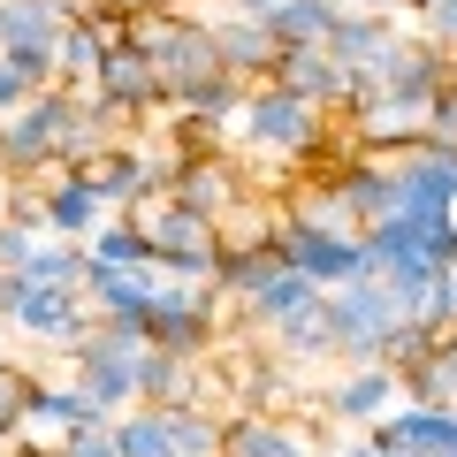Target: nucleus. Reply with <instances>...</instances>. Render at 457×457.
Masks as SVG:
<instances>
[{
  "mask_svg": "<svg viewBox=\"0 0 457 457\" xmlns=\"http://www.w3.org/2000/svg\"><path fill=\"white\" fill-rule=\"evenodd\" d=\"M351 145L359 153H411L435 130V99H404V92H351Z\"/></svg>",
  "mask_w": 457,
  "mask_h": 457,
  "instance_id": "nucleus-7",
  "label": "nucleus"
},
{
  "mask_svg": "<svg viewBox=\"0 0 457 457\" xmlns=\"http://www.w3.org/2000/svg\"><path fill=\"white\" fill-rule=\"evenodd\" d=\"M23 396H31V366H0V450H16L23 435Z\"/></svg>",
  "mask_w": 457,
  "mask_h": 457,
  "instance_id": "nucleus-32",
  "label": "nucleus"
},
{
  "mask_svg": "<svg viewBox=\"0 0 457 457\" xmlns=\"http://www.w3.org/2000/svg\"><path fill=\"white\" fill-rule=\"evenodd\" d=\"M84 176H92V191H99V206H107V213H130V206H145V198H161L168 161H145L137 145L114 137L99 161H84Z\"/></svg>",
  "mask_w": 457,
  "mask_h": 457,
  "instance_id": "nucleus-13",
  "label": "nucleus"
},
{
  "mask_svg": "<svg viewBox=\"0 0 457 457\" xmlns=\"http://www.w3.org/2000/svg\"><path fill=\"white\" fill-rule=\"evenodd\" d=\"M404 396H396V374L389 366H351V374L328 389V420H343V427H374L381 411H396Z\"/></svg>",
  "mask_w": 457,
  "mask_h": 457,
  "instance_id": "nucleus-23",
  "label": "nucleus"
},
{
  "mask_svg": "<svg viewBox=\"0 0 457 457\" xmlns=\"http://www.w3.org/2000/svg\"><path fill=\"white\" fill-rule=\"evenodd\" d=\"M275 8H282V0H228V16H252V23H267Z\"/></svg>",
  "mask_w": 457,
  "mask_h": 457,
  "instance_id": "nucleus-40",
  "label": "nucleus"
},
{
  "mask_svg": "<svg viewBox=\"0 0 457 457\" xmlns=\"http://www.w3.org/2000/svg\"><path fill=\"white\" fill-rule=\"evenodd\" d=\"M275 31L267 23H252V16H213V62H221V77H237L252 92V84H267L275 77Z\"/></svg>",
  "mask_w": 457,
  "mask_h": 457,
  "instance_id": "nucleus-20",
  "label": "nucleus"
},
{
  "mask_svg": "<svg viewBox=\"0 0 457 457\" xmlns=\"http://www.w3.org/2000/svg\"><path fill=\"white\" fill-rule=\"evenodd\" d=\"M137 237H145L153 267L176 282H213V267H221V228H213V213L183 206V198H145V206H130Z\"/></svg>",
  "mask_w": 457,
  "mask_h": 457,
  "instance_id": "nucleus-2",
  "label": "nucleus"
},
{
  "mask_svg": "<svg viewBox=\"0 0 457 457\" xmlns=\"http://www.w3.org/2000/svg\"><path fill=\"white\" fill-rule=\"evenodd\" d=\"M38 252V221H16V213H8V221H0V267H8V275H23V260H31Z\"/></svg>",
  "mask_w": 457,
  "mask_h": 457,
  "instance_id": "nucleus-34",
  "label": "nucleus"
},
{
  "mask_svg": "<svg viewBox=\"0 0 457 457\" xmlns=\"http://www.w3.org/2000/svg\"><path fill=\"white\" fill-rule=\"evenodd\" d=\"M221 305H228V297L213 290V282H176V275H161L153 312H145L137 336H145L153 351H168V359H206L213 336H221Z\"/></svg>",
  "mask_w": 457,
  "mask_h": 457,
  "instance_id": "nucleus-5",
  "label": "nucleus"
},
{
  "mask_svg": "<svg viewBox=\"0 0 457 457\" xmlns=\"http://www.w3.org/2000/svg\"><path fill=\"white\" fill-rule=\"evenodd\" d=\"M366 435L404 442V450H420V457H457V404H396V411H381Z\"/></svg>",
  "mask_w": 457,
  "mask_h": 457,
  "instance_id": "nucleus-21",
  "label": "nucleus"
},
{
  "mask_svg": "<svg viewBox=\"0 0 457 457\" xmlns=\"http://www.w3.org/2000/svg\"><path fill=\"white\" fill-rule=\"evenodd\" d=\"M457 77V54L450 46H435V38H396V54H389V69H381L374 84H359V92H404V99H435L442 84Z\"/></svg>",
  "mask_w": 457,
  "mask_h": 457,
  "instance_id": "nucleus-19",
  "label": "nucleus"
},
{
  "mask_svg": "<svg viewBox=\"0 0 457 457\" xmlns=\"http://www.w3.org/2000/svg\"><path fill=\"white\" fill-rule=\"evenodd\" d=\"M161 191L221 221V213L237 206V198H245V176H237V168L221 161V153H176V161H168V183H161Z\"/></svg>",
  "mask_w": 457,
  "mask_h": 457,
  "instance_id": "nucleus-17",
  "label": "nucleus"
},
{
  "mask_svg": "<svg viewBox=\"0 0 457 457\" xmlns=\"http://www.w3.org/2000/svg\"><path fill=\"white\" fill-rule=\"evenodd\" d=\"M267 84H282L290 99H305V107H320V114L351 107V92H359V84H351V69H343L328 46H282Z\"/></svg>",
  "mask_w": 457,
  "mask_h": 457,
  "instance_id": "nucleus-10",
  "label": "nucleus"
},
{
  "mask_svg": "<svg viewBox=\"0 0 457 457\" xmlns=\"http://www.w3.org/2000/svg\"><path fill=\"white\" fill-rule=\"evenodd\" d=\"M99 62H107V38H99V23L77 8V16L62 23V38H54V84H69V92H92Z\"/></svg>",
  "mask_w": 457,
  "mask_h": 457,
  "instance_id": "nucleus-25",
  "label": "nucleus"
},
{
  "mask_svg": "<svg viewBox=\"0 0 457 457\" xmlns=\"http://www.w3.org/2000/svg\"><path fill=\"white\" fill-rule=\"evenodd\" d=\"M396 16L389 8H343L336 16V31H328V54H336L343 69H351V84H374L381 69H389V54H396Z\"/></svg>",
  "mask_w": 457,
  "mask_h": 457,
  "instance_id": "nucleus-9",
  "label": "nucleus"
},
{
  "mask_svg": "<svg viewBox=\"0 0 457 457\" xmlns=\"http://www.w3.org/2000/svg\"><path fill=\"white\" fill-rule=\"evenodd\" d=\"M84 260L92 267H153V252H145V237H137L130 213H107V221L84 237Z\"/></svg>",
  "mask_w": 457,
  "mask_h": 457,
  "instance_id": "nucleus-28",
  "label": "nucleus"
},
{
  "mask_svg": "<svg viewBox=\"0 0 457 457\" xmlns=\"http://www.w3.org/2000/svg\"><path fill=\"white\" fill-rule=\"evenodd\" d=\"M221 457H312L305 427L275 420V411H221Z\"/></svg>",
  "mask_w": 457,
  "mask_h": 457,
  "instance_id": "nucleus-22",
  "label": "nucleus"
},
{
  "mask_svg": "<svg viewBox=\"0 0 457 457\" xmlns=\"http://www.w3.org/2000/svg\"><path fill=\"white\" fill-rule=\"evenodd\" d=\"M336 457H374V450H366V442H351V450H336Z\"/></svg>",
  "mask_w": 457,
  "mask_h": 457,
  "instance_id": "nucleus-41",
  "label": "nucleus"
},
{
  "mask_svg": "<svg viewBox=\"0 0 457 457\" xmlns=\"http://www.w3.org/2000/svg\"><path fill=\"white\" fill-rule=\"evenodd\" d=\"M107 221V206H99L92 176L84 168H54L46 191H38V237H62V245H84L92 228Z\"/></svg>",
  "mask_w": 457,
  "mask_h": 457,
  "instance_id": "nucleus-14",
  "label": "nucleus"
},
{
  "mask_svg": "<svg viewBox=\"0 0 457 457\" xmlns=\"http://www.w3.org/2000/svg\"><path fill=\"white\" fill-rule=\"evenodd\" d=\"M328 114L290 99L282 84H252L245 107H237V145L245 153H275V161H320Z\"/></svg>",
  "mask_w": 457,
  "mask_h": 457,
  "instance_id": "nucleus-4",
  "label": "nucleus"
},
{
  "mask_svg": "<svg viewBox=\"0 0 457 457\" xmlns=\"http://www.w3.org/2000/svg\"><path fill=\"white\" fill-rule=\"evenodd\" d=\"M396 161V213H457V153L450 145H411Z\"/></svg>",
  "mask_w": 457,
  "mask_h": 457,
  "instance_id": "nucleus-12",
  "label": "nucleus"
},
{
  "mask_svg": "<svg viewBox=\"0 0 457 457\" xmlns=\"http://www.w3.org/2000/svg\"><path fill=\"white\" fill-rule=\"evenodd\" d=\"M84 245H62V237H38V252L23 260V282H54V290H77L84 282Z\"/></svg>",
  "mask_w": 457,
  "mask_h": 457,
  "instance_id": "nucleus-31",
  "label": "nucleus"
},
{
  "mask_svg": "<svg viewBox=\"0 0 457 457\" xmlns=\"http://www.w3.org/2000/svg\"><path fill=\"white\" fill-rule=\"evenodd\" d=\"M435 366H442V389H450V404H457V320L435 336Z\"/></svg>",
  "mask_w": 457,
  "mask_h": 457,
  "instance_id": "nucleus-37",
  "label": "nucleus"
},
{
  "mask_svg": "<svg viewBox=\"0 0 457 457\" xmlns=\"http://www.w3.org/2000/svg\"><path fill=\"white\" fill-rule=\"evenodd\" d=\"M54 457H122L114 420H92V427H77V435H62V442H54Z\"/></svg>",
  "mask_w": 457,
  "mask_h": 457,
  "instance_id": "nucleus-33",
  "label": "nucleus"
},
{
  "mask_svg": "<svg viewBox=\"0 0 457 457\" xmlns=\"http://www.w3.org/2000/svg\"><path fill=\"white\" fill-rule=\"evenodd\" d=\"M84 8H114V16H145V8H176V0H84Z\"/></svg>",
  "mask_w": 457,
  "mask_h": 457,
  "instance_id": "nucleus-39",
  "label": "nucleus"
},
{
  "mask_svg": "<svg viewBox=\"0 0 457 457\" xmlns=\"http://www.w3.org/2000/svg\"><path fill=\"white\" fill-rule=\"evenodd\" d=\"M343 8H374V0H343Z\"/></svg>",
  "mask_w": 457,
  "mask_h": 457,
  "instance_id": "nucleus-42",
  "label": "nucleus"
},
{
  "mask_svg": "<svg viewBox=\"0 0 457 457\" xmlns=\"http://www.w3.org/2000/svg\"><path fill=\"white\" fill-rule=\"evenodd\" d=\"M130 46L153 62L161 107H176L183 92H198L206 77H221V62H213V23L191 16V8H145V16H130Z\"/></svg>",
  "mask_w": 457,
  "mask_h": 457,
  "instance_id": "nucleus-1",
  "label": "nucleus"
},
{
  "mask_svg": "<svg viewBox=\"0 0 457 457\" xmlns=\"http://www.w3.org/2000/svg\"><path fill=\"white\" fill-rule=\"evenodd\" d=\"M92 99L114 114V122H137V114L161 107V84H153V62L137 46H107V62H99L92 77Z\"/></svg>",
  "mask_w": 457,
  "mask_h": 457,
  "instance_id": "nucleus-18",
  "label": "nucleus"
},
{
  "mask_svg": "<svg viewBox=\"0 0 457 457\" xmlns=\"http://www.w3.org/2000/svg\"><path fill=\"white\" fill-rule=\"evenodd\" d=\"M336 16H343V0H282L267 16V31H275V46H328Z\"/></svg>",
  "mask_w": 457,
  "mask_h": 457,
  "instance_id": "nucleus-27",
  "label": "nucleus"
},
{
  "mask_svg": "<svg viewBox=\"0 0 457 457\" xmlns=\"http://www.w3.org/2000/svg\"><path fill=\"white\" fill-rule=\"evenodd\" d=\"M420 38H435V46L457 54V0H427L420 8Z\"/></svg>",
  "mask_w": 457,
  "mask_h": 457,
  "instance_id": "nucleus-35",
  "label": "nucleus"
},
{
  "mask_svg": "<svg viewBox=\"0 0 457 457\" xmlns=\"http://www.w3.org/2000/svg\"><path fill=\"white\" fill-rule=\"evenodd\" d=\"M137 359H145V336H137V328H107V320H92V336H77V343H69L77 389L92 396V404L107 411V420L137 404Z\"/></svg>",
  "mask_w": 457,
  "mask_h": 457,
  "instance_id": "nucleus-6",
  "label": "nucleus"
},
{
  "mask_svg": "<svg viewBox=\"0 0 457 457\" xmlns=\"http://www.w3.org/2000/svg\"><path fill=\"white\" fill-rule=\"evenodd\" d=\"M23 99H31V84H23V77H16V69L0 62V114H16V107H23Z\"/></svg>",
  "mask_w": 457,
  "mask_h": 457,
  "instance_id": "nucleus-38",
  "label": "nucleus"
},
{
  "mask_svg": "<svg viewBox=\"0 0 457 457\" xmlns=\"http://www.w3.org/2000/svg\"><path fill=\"white\" fill-rule=\"evenodd\" d=\"M84 305H92V320L107 328H145L153 312V290H161V267H84Z\"/></svg>",
  "mask_w": 457,
  "mask_h": 457,
  "instance_id": "nucleus-11",
  "label": "nucleus"
},
{
  "mask_svg": "<svg viewBox=\"0 0 457 457\" xmlns=\"http://www.w3.org/2000/svg\"><path fill=\"white\" fill-rule=\"evenodd\" d=\"M374 8H389V0H374Z\"/></svg>",
  "mask_w": 457,
  "mask_h": 457,
  "instance_id": "nucleus-43",
  "label": "nucleus"
},
{
  "mask_svg": "<svg viewBox=\"0 0 457 457\" xmlns=\"http://www.w3.org/2000/svg\"><path fill=\"white\" fill-rule=\"evenodd\" d=\"M176 8H183V0H176Z\"/></svg>",
  "mask_w": 457,
  "mask_h": 457,
  "instance_id": "nucleus-44",
  "label": "nucleus"
},
{
  "mask_svg": "<svg viewBox=\"0 0 457 457\" xmlns=\"http://www.w3.org/2000/svg\"><path fill=\"white\" fill-rule=\"evenodd\" d=\"M328 320H336V359L343 366H381V359H389V343H396V328H404L411 312L396 305L389 282L351 275V282L328 290Z\"/></svg>",
  "mask_w": 457,
  "mask_h": 457,
  "instance_id": "nucleus-3",
  "label": "nucleus"
},
{
  "mask_svg": "<svg viewBox=\"0 0 457 457\" xmlns=\"http://www.w3.org/2000/svg\"><path fill=\"white\" fill-rule=\"evenodd\" d=\"M275 260L297 267L305 282H320V290H336V282L359 275V237H343V228H312V221H290V213H275Z\"/></svg>",
  "mask_w": 457,
  "mask_h": 457,
  "instance_id": "nucleus-8",
  "label": "nucleus"
},
{
  "mask_svg": "<svg viewBox=\"0 0 457 457\" xmlns=\"http://www.w3.org/2000/svg\"><path fill=\"white\" fill-rule=\"evenodd\" d=\"M8 328H23V336H38V343H77V336H92V305H84V290H54V282H23V297H16V312H8Z\"/></svg>",
  "mask_w": 457,
  "mask_h": 457,
  "instance_id": "nucleus-16",
  "label": "nucleus"
},
{
  "mask_svg": "<svg viewBox=\"0 0 457 457\" xmlns=\"http://www.w3.org/2000/svg\"><path fill=\"white\" fill-rule=\"evenodd\" d=\"M275 343H282V359H290V366H312V359H336V320H328V290L312 297V305H297L290 320L275 328Z\"/></svg>",
  "mask_w": 457,
  "mask_h": 457,
  "instance_id": "nucleus-26",
  "label": "nucleus"
},
{
  "mask_svg": "<svg viewBox=\"0 0 457 457\" xmlns=\"http://www.w3.org/2000/svg\"><path fill=\"white\" fill-rule=\"evenodd\" d=\"M320 457H328V450H320Z\"/></svg>",
  "mask_w": 457,
  "mask_h": 457,
  "instance_id": "nucleus-45",
  "label": "nucleus"
},
{
  "mask_svg": "<svg viewBox=\"0 0 457 457\" xmlns=\"http://www.w3.org/2000/svg\"><path fill=\"white\" fill-rule=\"evenodd\" d=\"M168 442L176 457H221V411H198V404H161Z\"/></svg>",
  "mask_w": 457,
  "mask_h": 457,
  "instance_id": "nucleus-29",
  "label": "nucleus"
},
{
  "mask_svg": "<svg viewBox=\"0 0 457 457\" xmlns=\"http://www.w3.org/2000/svg\"><path fill=\"white\" fill-rule=\"evenodd\" d=\"M114 442H122V457H176L161 404H130V411H114Z\"/></svg>",
  "mask_w": 457,
  "mask_h": 457,
  "instance_id": "nucleus-30",
  "label": "nucleus"
},
{
  "mask_svg": "<svg viewBox=\"0 0 457 457\" xmlns=\"http://www.w3.org/2000/svg\"><path fill=\"white\" fill-rule=\"evenodd\" d=\"M84 0H0V54H23V46H54L62 23L77 16Z\"/></svg>",
  "mask_w": 457,
  "mask_h": 457,
  "instance_id": "nucleus-24",
  "label": "nucleus"
},
{
  "mask_svg": "<svg viewBox=\"0 0 457 457\" xmlns=\"http://www.w3.org/2000/svg\"><path fill=\"white\" fill-rule=\"evenodd\" d=\"M427 145H450L457 153V77L435 92V130H427Z\"/></svg>",
  "mask_w": 457,
  "mask_h": 457,
  "instance_id": "nucleus-36",
  "label": "nucleus"
},
{
  "mask_svg": "<svg viewBox=\"0 0 457 457\" xmlns=\"http://www.w3.org/2000/svg\"><path fill=\"white\" fill-rule=\"evenodd\" d=\"M92 420H107V411H99L77 381H38V374H31V396H23V435H16V442L54 450L62 435H77V427H92Z\"/></svg>",
  "mask_w": 457,
  "mask_h": 457,
  "instance_id": "nucleus-15",
  "label": "nucleus"
}]
</instances>
